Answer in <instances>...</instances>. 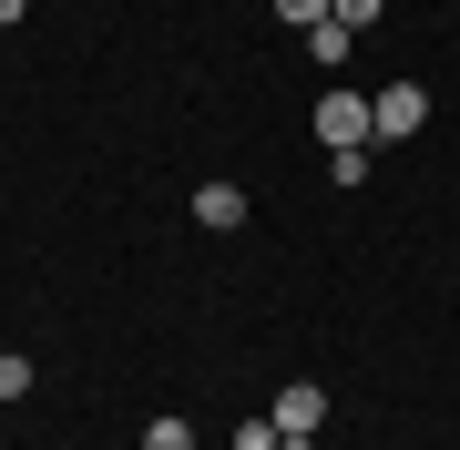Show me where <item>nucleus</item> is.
<instances>
[{
  "mask_svg": "<svg viewBox=\"0 0 460 450\" xmlns=\"http://www.w3.org/2000/svg\"><path fill=\"white\" fill-rule=\"evenodd\" d=\"M317 144H328V154H358L368 144V93H317Z\"/></svg>",
  "mask_w": 460,
  "mask_h": 450,
  "instance_id": "2",
  "label": "nucleus"
},
{
  "mask_svg": "<svg viewBox=\"0 0 460 450\" xmlns=\"http://www.w3.org/2000/svg\"><path fill=\"white\" fill-rule=\"evenodd\" d=\"M144 450H205V440H195V419H154V430H144Z\"/></svg>",
  "mask_w": 460,
  "mask_h": 450,
  "instance_id": "7",
  "label": "nucleus"
},
{
  "mask_svg": "<svg viewBox=\"0 0 460 450\" xmlns=\"http://www.w3.org/2000/svg\"><path fill=\"white\" fill-rule=\"evenodd\" d=\"M378 11H389V0H328V21H338V31H378Z\"/></svg>",
  "mask_w": 460,
  "mask_h": 450,
  "instance_id": "6",
  "label": "nucleus"
},
{
  "mask_svg": "<svg viewBox=\"0 0 460 450\" xmlns=\"http://www.w3.org/2000/svg\"><path fill=\"white\" fill-rule=\"evenodd\" d=\"M348 51H358V31H338V21H317V31H307V62H328V72H338Z\"/></svg>",
  "mask_w": 460,
  "mask_h": 450,
  "instance_id": "5",
  "label": "nucleus"
},
{
  "mask_svg": "<svg viewBox=\"0 0 460 450\" xmlns=\"http://www.w3.org/2000/svg\"><path fill=\"white\" fill-rule=\"evenodd\" d=\"M0 400H31V358L21 349H0Z\"/></svg>",
  "mask_w": 460,
  "mask_h": 450,
  "instance_id": "8",
  "label": "nucleus"
},
{
  "mask_svg": "<svg viewBox=\"0 0 460 450\" xmlns=\"http://www.w3.org/2000/svg\"><path fill=\"white\" fill-rule=\"evenodd\" d=\"M420 123H429V93L420 83H378L368 93V144H410Z\"/></svg>",
  "mask_w": 460,
  "mask_h": 450,
  "instance_id": "1",
  "label": "nucleus"
},
{
  "mask_svg": "<svg viewBox=\"0 0 460 450\" xmlns=\"http://www.w3.org/2000/svg\"><path fill=\"white\" fill-rule=\"evenodd\" d=\"M266 419H277V430H317V419H328V389L296 379V389H277V410H266Z\"/></svg>",
  "mask_w": 460,
  "mask_h": 450,
  "instance_id": "4",
  "label": "nucleus"
},
{
  "mask_svg": "<svg viewBox=\"0 0 460 450\" xmlns=\"http://www.w3.org/2000/svg\"><path fill=\"white\" fill-rule=\"evenodd\" d=\"M277 440H287L277 419H235V440H226V450H277Z\"/></svg>",
  "mask_w": 460,
  "mask_h": 450,
  "instance_id": "9",
  "label": "nucleus"
},
{
  "mask_svg": "<svg viewBox=\"0 0 460 450\" xmlns=\"http://www.w3.org/2000/svg\"><path fill=\"white\" fill-rule=\"evenodd\" d=\"M277 21H287V31H317V21H328V0H277Z\"/></svg>",
  "mask_w": 460,
  "mask_h": 450,
  "instance_id": "10",
  "label": "nucleus"
},
{
  "mask_svg": "<svg viewBox=\"0 0 460 450\" xmlns=\"http://www.w3.org/2000/svg\"><path fill=\"white\" fill-rule=\"evenodd\" d=\"M195 225L235 235V225H246V184H226V174H215V184H195Z\"/></svg>",
  "mask_w": 460,
  "mask_h": 450,
  "instance_id": "3",
  "label": "nucleus"
},
{
  "mask_svg": "<svg viewBox=\"0 0 460 450\" xmlns=\"http://www.w3.org/2000/svg\"><path fill=\"white\" fill-rule=\"evenodd\" d=\"M21 11H31V0H0V31H11V21H21Z\"/></svg>",
  "mask_w": 460,
  "mask_h": 450,
  "instance_id": "11",
  "label": "nucleus"
}]
</instances>
